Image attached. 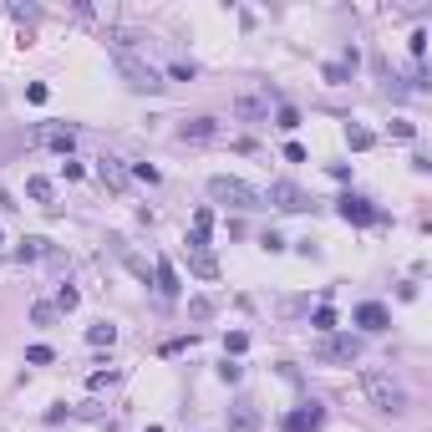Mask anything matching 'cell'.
<instances>
[{"instance_id":"8","label":"cell","mask_w":432,"mask_h":432,"mask_svg":"<svg viewBox=\"0 0 432 432\" xmlns=\"http://www.w3.org/2000/svg\"><path fill=\"white\" fill-rule=\"evenodd\" d=\"M229 112L240 122H270V92H240L229 102Z\"/></svg>"},{"instance_id":"24","label":"cell","mask_w":432,"mask_h":432,"mask_svg":"<svg viewBox=\"0 0 432 432\" xmlns=\"http://www.w3.org/2000/svg\"><path fill=\"white\" fill-rule=\"evenodd\" d=\"M56 315H61V310H56V306H46V300H36V306H31V320H36V326H51Z\"/></svg>"},{"instance_id":"15","label":"cell","mask_w":432,"mask_h":432,"mask_svg":"<svg viewBox=\"0 0 432 432\" xmlns=\"http://www.w3.org/2000/svg\"><path fill=\"white\" fill-rule=\"evenodd\" d=\"M178 138L183 143H214V138H219V122H214V117H193V122L178 127Z\"/></svg>"},{"instance_id":"29","label":"cell","mask_w":432,"mask_h":432,"mask_svg":"<svg viewBox=\"0 0 432 432\" xmlns=\"http://www.w3.org/2000/svg\"><path fill=\"white\" fill-rule=\"evenodd\" d=\"M326 81H331V86L351 81V67H346V61H331V67H326Z\"/></svg>"},{"instance_id":"39","label":"cell","mask_w":432,"mask_h":432,"mask_svg":"<svg viewBox=\"0 0 432 432\" xmlns=\"http://www.w3.org/2000/svg\"><path fill=\"white\" fill-rule=\"evenodd\" d=\"M148 432H163V427H148Z\"/></svg>"},{"instance_id":"32","label":"cell","mask_w":432,"mask_h":432,"mask_svg":"<svg viewBox=\"0 0 432 432\" xmlns=\"http://www.w3.org/2000/svg\"><path fill=\"white\" fill-rule=\"evenodd\" d=\"M259 244H265L270 254H280V249H285V240H280V234H275V229H265V234H259Z\"/></svg>"},{"instance_id":"19","label":"cell","mask_w":432,"mask_h":432,"mask_svg":"<svg viewBox=\"0 0 432 432\" xmlns=\"http://www.w3.org/2000/svg\"><path fill=\"white\" fill-rule=\"evenodd\" d=\"M86 341H92V346H112L117 326H112V320H97V326H86Z\"/></svg>"},{"instance_id":"12","label":"cell","mask_w":432,"mask_h":432,"mask_svg":"<svg viewBox=\"0 0 432 432\" xmlns=\"http://www.w3.org/2000/svg\"><path fill=\"white\" fill-rule=\"evenodd\" d=\"M97 178L107 183V193H127L133 173H127V163H122V158H97Z\"/></svg>"},{"instance_id":"17","label":"cell","mask_w":432,"mask_h":432,"mask_svg":"<svg viewBox=\"0 0 432 432\" xmlns=\"http://www.w3.org/2000/svg\"><path fill=\"white\" fill-rule=\"evenodd\" d=\"M51 193H56L51 178H41V173H36V178H26V199H36V204H46V209H51Z\"/></svg>"},{"instance_id":"37","label":"cell","mask_w":432,"mask_h":432,"mask_svg":"<svg viewBox=\"0 0 432 432\" xmlns=\"http://www.w3.org/2000/svg\"><path fill=\"white\" fill-rule=\"evenodd\" d=\"M11 15H15V20H36L41 11H36V6H11Z\"/></svg>"},{"instance_id":"18","label":"cell","mask_w":432,"mask_h":432,"mask_svg":"<svg viewBox=\"0 0 432 432\" xmlns=\"http://www.w3.org/2000/svg\"><path fill=\"white\" fill-rule=\"evenodd\" d=\"M214 310H219V306H214V295H193L188 300V315L199 320V326H204V320H214Z\"/></svg>"},{"instance_id":"38","label":"cell","mask_w":432,"mask_h":432,"mask_svg":"<svg viewBox=\"0 0 432 432\" xmlns=\"http://www.w3.org/2000/svg\"><path fill=\"white\" fill-rule=\"evenodd\" d=\"M412 56H427V31H412Z\"/></svg>"},{"instance_id":"11","label":"cell","mask_w":432,"mask_h":432,"mask_svg":"<svg viewBox=\"0 0 432 432\" xmlns=\"http://www.w3.org/2000/svg\"><path fill=\"white\" fill-rule=\"evenodd\" d=\"M356 326L366 336H381V331H392V310H386L381 300H361V306H356Z\"/></svg>"},{"instance_id":"28","label":"cell","mask_w":432,"mask_h":432,"mask_svg":"<svg viewBox=\"0 0 432 432\" xmlns=\"http://www.w3.org/2000/svg\"><path fill=\"white\" fill-rule=\"evenodd\" d=\"M26 361H31V366H51V361H56V351H51V346H31Z\"/></svg>"},{"instance_id":"36","label":"cell","mask_w":432,"mask_h":432,"mask_svg":"<svg viewBox=\"0 0 432 432\" xmlns=\"http://www.w3.org/2000/svg\"><path fill=\"white\" fill-rule=\"evenodd\" d=\"M77 417H102V402H81V407H72Z\"/></svg>"},{"instance_id":"35","label":"cell","mask_w":432,"mask_h":432,"mask_svg":"<svg viewBox=\"0 0 432 432\" xmlns=\"http://www.w3.org/2000/svg\"><path fill=\"white\" fill-rule=\"evenodd\" d=\"M193 229L209 234V229H214V209H199V214H193Z\"/></svg>"},{"instance_id":"13","label":"cell","mask_w":432,"mask_h":432,"mask_svg":"<svg viewBox=\"0 0 432 432\" xmlns=\"http://www.w3.org/2000/svg\"><path fill=\"white\" fill-rule=\"evenodd\" d=\"M153 290H158L163 306L178 300V270H173V259H158V265H153Z\"/></svg>"},{"instance_id":"34","label":"cell","mask_w":432,"mask_h":432,"mask_svg":"<svg viewBox=\"0 0 432 432\" xmlns=\"http://www.w3.org/2000/svg\"><path fill=\"white\" fill-rule=\"evenodd\" d=\"M46 97H51L46 81H31V86H26V102H46Z\"/></svg>"},{"instance_id":"23","label":"cell","mask_w":432,"mask_h":432,"mask_svg":"<svg viewBox=\"0 0 432 432\" xmlns=\"http://www.w3.org/2000/svg\"><path fill=\"white\" fill-rule=\"evenodd\" d=\"M77 306H81V295H77L72 285H61V290H56V310L67 315V310H77Z\"/></svg>"},{"instance_id":"30","label":"cell","mask_w":432,"mask_h":432,"mask_svg":"<svg viewBox=\"0 0 432 432\" xmlns=\"http://www.w3.org/2000/svg\"><path fill=\"white\" fill-rule=\"evenodd\" d=\"M193 346V336H173V341H163V356H178V351H188Z\"/></svg>"},{"instance_id":"7","label":"cell","mask_w":432,"mask_h":432,"mask_svg":"<svg viewBox=\"0 0 432 432\" xmlns=\"http://www.w3.org/2000/svg\"><path fill=\"white\" fill-rule=\"evenodd\" d=\"M31 143H41V148H51V153L67 158L72 148H77V127H67V122H41L36 133H31Z\"/></svg>"},{"instance_id":"31","label":"cell","mask_w":432,"mask_h":432,"mask_svg":"<svg viewBox=\"0 0 432 432\" xmlns=\"http://www.w3.org/2000/svg\"><path fill=\"white\" fill-rule=\"evenodd\" d=\"M112 381H117V372L107 366V372H92V381H86V386H92V392H102V386H112Z\"/></svg>"},{"instance_id":"33","label":"cell","mask_w":432,"mask_h":432,"mask_svg":"<svg viewBox=\"0 0 432 432\" xmlns=\"http://www.w3.org/2000/svg\"><path fill=\"white\" fill-rule=\"evenodd\" d=\"M133 178H143V183H158V168H148V163H138V168H127Z\"/></svg>"},{"instance_id":"3","label":"cell","mask_w":432,"mask_h":432,"mask_svg":"<svg viewBox=\"0 0 432 432\" xmlns=\"http://www.w3.org/2000/svg\"><path fill=\"white\" fill-rule=\"evenodd\" d=\"M361 351H366V341L361 336H351V331H331V336H320L315 341V356L320 361H331V366H351V361H361Z\"/></svg>"},{"instance_id":"5","label":"cell","mask_w":432,"mask_h":432,"mask_svg":"<svg viewBox=\"0 0 432 432\" xmlns=\"http://www.w3.org/2000/svg\"><path fill=\"white\" fill-rule=\"evenodd\" d=\"M183 254H188V270L199 275V280H219V259H214L204 229H188V234H183Z\"/></svg>"},{"instance_id":"26","label":"cell","mask_w":432,"mask_h":432,"mask_svg":"<svg viewBox=\"0 0 432 432\" xmlns=\"http://www.w3.org/2000/svg\"><path fill=\"white\" fill-rule=\"evenodd\" d=\"M244 346H249V336H244V331H229V336H224V356H240Z\"/></svg>"},{"instance_id":"14","label":"cell","mask_w":432,"mask_h":432,"mask_svg":"<svg viewBox=\"0 0 432 432\" xmlns=\"http://www.w3.org/2000/svg\"><path fill=\"white\" fill-rule=\"evenodd\" d=\"M259 422H265V417H259L254 402H234L229 407V432H259Z\"/></svg>"},{"instance_id":"10","label":"cell","mask_w":432,"mask_h":432,"mask_svg":"<svg viewBox=\"0 0 432 432\" xmlns=\"http://www.w3.org/2000/svg\"><path fill=\"white\" fill-rule=\"evenodd\" d=\"M280 427H285V432H320V427H326V407L306 402V407H295V412H285Z\"/></svg>"},{"instance_id":"21","label":"cell","mask_w":432,"mask_h":432,"mask_svg":"<svg viewBox=\"0 0 432 432\" xmlns=\"http://www.w3.org/2000/svg\"><path fill=\"white\" fill-rule=\"evenodd\" d=\"M346 143H351V153H366V148H372L377 138L366 133V127H356V122H351V127H346Z\"/></svg>"},{"instance_id":"4","label":"cell","mask_w":432,"mask_h":432,"mask_svg":"<svg viewBox=\"0 0 432 432\" xmlns=\"http://www.w3.org/2000/svg\"><path fill=\"white\" fill-rule=\"evenodd\" d=\"M117 72L127 77V86H133V92H148V97H158V92H163V77H158V67L138 61L133 51H117Z\"/></svg>"},{"instance_id":"25","label":"cell","mask_w":432,"mask_h":432,"mask_svg":"<svg viewBox=\"0 0 432 432\" xmlns=\"http://www.w3.org/2000/svg\"><path fill=\"white\" fill-rule=\"evenodd\" d=\"M168 77H173V81H193V77H199V67H193V61H173Z\"/></svg>"},{"instance_id":"1","label":"cell","mask_w":432,"mask_h":432,"mask_svg":"<svg viewBox=\"0 0 432 432\" xmlns=\"http://www.w3.org/2000/svg\"><path fill=\"white\" fill-rule=\"evenodd\" d=\"M361 392H366V402H372L377 412H386V417H402L407 407H412V402H407V386L392 381L386 372H377V366H366V372H361Z\"/></svg>"},{"instance_id":"20","label":"cell","mask_w":432,"mask_h":432,"mask_svg":"<svg viewBox=\"0 0 432 432\" xmlns=\"http://www.w3.org/2000/svg\"><path fill=\"white\" fill-rule=\"evenodd\" d=\"M275 127H285V133H295V127H300V107L280 102V107H275Z\"/></svg>"},{"instance_id":"27","label":"cell","mask_w":432,"mask_h":432,"mask_svg":"<svg viewBox=\"0 0 432 432\" xmlns=\"http://www.w3.org/2000/svg\"><path fill=\"white\" fill-rule=\"evenodd\" d=\"M240 377H244V366L224 356V361H219V381H229V386H234V381H240Z\"/></svg>"},{"instance_id":"16","label":"cell","mask_w":432,"mask_h":432,"mask_svg":"<svg viewBox=\"0 0 432 432\" xmlns=\"http://www.w3.org/2000/svg\"><path fill=\"white\" fill-rule=\"evenodd\" d=\"M51 249V240H41V234H26V240H15V265H31Z\"/></svg>"},{"instance_id":"6","label":"cell","mask_w":432,"mask_h":432,"mask_svg":"<svg viewBox=\"0 0 432 432\" xmlns=\"http://www.w3.org/2000/svg\"><path fill=\"white\" fill-rule=\"evenodd\" d=\"M265 204H275V209H285V214H306V209H315V199L300 183H290V178H275L270 183V193H265Z\"/></svg>"},{"instance_id":"9","label":"cell","mask_w":432,"mask_h":432,"mask_svg":"<svg viewBox=\"0 0 432 432\" xmlns=\"http://www.w3.org/2000/svg\"><path fill=\"white\" fill-rule=\"evenodd\" d=\"M336 214H341L346 224H377L381 219V209H372V199H361V193H341Z\"/></svg>"},{"instance_id":"2","label":"cell","mask_w":432,"mask_h":432,"mask_svg":"<svg viewBox=\"0 0 432 432\" xmlns=\"http://www.w3.org/2000/svg\"><path fill=\"white\" fill-rule=\"evenodd\" d=\"M209 199H214V204L240 209V214L265 209V193H259L254 183H244V178H229V173H214V178H209Z\"/></svg>"},{"instance_id":"22","label":"cell","mask_w":432,"mask_h":432,"mask_svg":"<svg viewBox=\"0 0 432 432\" xmlns=\"http://www.w3.org/2000/svg\"><path fill=\"white\" fill-rule=\"evenodd\" d=\"M310 326H315V336H331V331H336V310H331V306H320V310L310 315Z\"/></svg>"}]
</instances>
